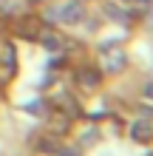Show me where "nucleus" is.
I'll use <instances>...</instances> for the list:
<instances>
[{
    "label": "nucleus",
    "instance_id": "1",
    "mask_svg": "<svg viewBox=\"0 0 153 156\" xmlns=\"http://www.w3.org/2000/svg\"><path fill=\"white\" fill-rule=\"evenodd\" d=\"M57 14H60L62 23H77L79 17H82V6L79 3H65L62 9H57Z\"/></svg>",
    "mask_w": 153,
    "mask_h": 156
},
{
    "label": "nucleus",
    "instance_id": "2",
    "mask_svg": "<svg viewBox=\"0 0 153 156\" xmlns=\"http://www.w3.org/2000/svg\"><path fill=\"white\" fill-rule=\"evenodd\" d=\"M46 45H48V48H57L60 43H57V37H46Z\"/></svg>",
    "mask_w": 153,
    "mask_h": 156
},
{
    "label": "nucleus",
    "instance_id": "3",
    "mask_svg": "<svg viewBox=\"0 0 153 156\" xmlns=\"http://www.w3.org/2000/svg\"><path fill=\"white\" fill-rule=\"evenodd\" d=\"M148 156H153V153H148Z\"/></svg>",
    "mask_w": 153,
    "mask_h": 156
}]
</instances>
